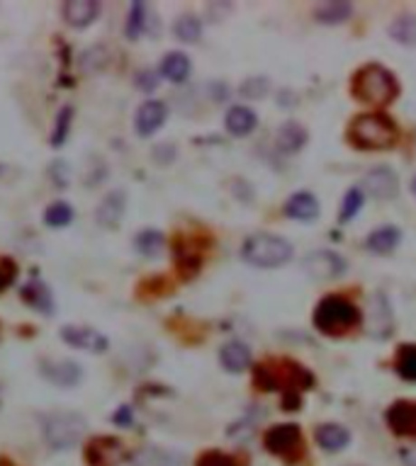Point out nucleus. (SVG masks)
Instances as JSON below:
<instances>
[{"instance_id": "f257e3e1", "label": "nucleus", "mask_w": 416, "mask_h": 466, "mask_svg": "<svg viewBox=\"0 0 416 466\" xmlns=\"http://www.w3.org/2000/svg\"><path fill=\"white\" fill-rule=\"evenodd\" d=\"M397 90L400 88H397L392 73L383 66H375V63L358 70V76H355L354 93L370 105H387L390 100H394Z\"/></svg>"}, {"instance_id": "f03ea898", "label": "nucleus", "mask_w": 416, "mask_h": 466, "mask_svg": "<svg viewBox=\"0 0 416 466\" xmlns=\"http://www.w3.org/2000/svg\"><path fill=\"white\" fill-rule=\"evenodd\" d=\"M241 256H244L246 263L256 265V267H280V265L290 263L292 246L285 238L259 233L244 243Z\"/></svg>"}, {"instance_id": "7ed1b4c3", "label": "nucleus", "mask_w": 416, "mask_h": 466, "mask_svg": "<svg viewBox=\"0 0 416 466\" xmlns=\"http://www.w3.org/2000/svg\"><path fill=\"white\" fill-rule=\"evenodd\" d=\"M348 136L361 148H390L397 141V126L383 115H363L355 119Z\"/></svg>"}, {"instance_id": "20e7f679", "label": "nucleus", "mask_w": 416, "mask_h": 466, "mask_svg": "<svg viewBox=\"0 0 416 466\" xmlns=\"http://www.w3.org/2000/svg\"><path fill=\"white\" fill-rule=\"evenodd\" d=\"M358 319H361L358 309L341 296H326L315 311V326L329 335H338L341 331L354 328Z\"/></svg>"}, {"instance_id": "39448f33", "label": "nucleus", "mask_w": 416, "mask_h": 466, "mask_svg": "<svg viewBox=\"0 0 416 466\" xmlns=\"http://www.w3.org/2000/svg\"><path fill=\"white\" fill-rule=\"evenodd\" d=\"M44 435L56 450H71L86 435V420L76 413H52L44 418Z\"/></svg>"}, {"instance_id": "423d86ee", "label": "nucleus", "mask_w": 416, "mask_h": 466, "mask_svg": "<svg viewBox=\"0 0 416 466\" xmlns=\"http://www.w3.org/2000/svg\"><path fill=\"white\" fill-rule=\"evenodd\" d=\"M299 444H302V435L298 425H275L266 433V447L280 457L298 454Z\"/></svg>"}, {"instance_id": "0eeeda50", "label": "nucleus", "mask_w": 416, "mask_h": 466, "mask_svg": "<svg viewBox=\"0 0 416 466\" xmlns=\"http://www.w3.org/2000/svg\"><path fill=\"white\" fill-rule=\"evenodd\" d=\"M363 190L377 200H392L397 190H400V180L394 175L392 168H387V165H380V168H373V171L365 175L363 180Z\"/></svg>"}, {"instance_id": "6e6552de", "label": "nucleus", "mask_w": 416, "mask_h": 466, "mask_svg": "<svg viewBox=\"0 0 416 466\" xmlns=\"http://www.w3.org/2000/svg\"><path fill=\"white\" fill-rule=\"evenodd\" d=\"M305 270L317 280H334L345 270V260L331 250H317L305 260Z\"/></svg>"}, {"instance_id": "1a4fd4ad", "label": "nucleus", "mask_w": 416, "mask_h": 466, "mask_svg": "<svg viewBox=\"0 0 416 466\" xmlns=\"http://www.w3.org/2000/svg\"><path fill=\"white\" fill-rule=\"evenodd\" d=\"M61 338L71 348H79V350H86V352H105L108 350V338L93 328H86V326H63L61 331Z\"/></svg>"}, {"instance_id": "9d476101", "label": "nucleus", "mask_w": 416, "mask_h": 466, "mask_svg": "<svg viewBox=\"0 0 416 466\" xmlns=\"http://www.w3.org/2000/svg\"><path fill=\"white\" fill-rule=\"evenodd\" d=\"M392 309H390V303H387L385 296H373L368 306L370 335H375V338H387V335L392 333Z\"/></svg>"}, {"instance_id": "9b49d317", "label": "nucleus", "mask_w": 416, "mask_h": 466, "mask_svg": "<svg viewBox=\"0 0 416 466\" xmlns=\"http://www.w3.org/2000/svg\"><path fill=\"white\" fill-rule=\"evenodd\" d=\"M86 457L90 466H118L119 459L125 457V450H122V443H118V440L100 437V440H93L88 444Z\"/></svg>"}, {"instance_id": "f8f14e48", "label": "nucleus", "mask_w": 416, "mask_h": 466, "mask_svg": "<svg viewBox=\"0 0 416 466\" xmlns=\"http://www.w3.org/2000/svg\"><path fill=\"white\" fill-rule=\"evenodd\" d=\"M165 116H168V109H165L164 102L149 100L144 102L142 107H139V112H137V122H134V126H137L139 136H151V134H156L158 129L165 125Z\"/></svg>"}, {"instance_id": "ddd939ff", "label": "nucleus", "mask_w": 416, "mask_h": 466, "mask_svg": "<svg viewBox=\"0 0 416 466\" xmlns=\"http://www.w3.org/2000/svg\"><path fill=\"white\" fill-rule=\"evenodd\" d=\"M42 374L56 387H76L80 381V367L69 359H44Z\"/></svg>"}, {"instance_id": "4468645a", "label": "nucleus", "mask_w": 416, "mask_h": 466, "mask_svg": "<svg viewBox=\"0 0 416 466\" xmlns=\"http://www.w3.org/2000/svg\"><path fill=\"white\" fill-rule=\"evenodd\" d=\"M387 423L397 435H416V404L414 401H397L387 411Z\"/></svg>"}, {"instance_id": "2eb2a0df", "label": "nucleus", "mask_w": 416, "mask_h": 466, "mask_svg": "<svg viewBox=\"0 0 416 466\" xmlns=\"http://www.w3.org/2000/svg\"><path fill=\"white\" fill-rule=\"evenodd\" d=\"M100 13V5L93 0H69L63 5V20L71 27H88Z\"/></svg>"}, {"instance_id": "dca6fc26", "label": "nucleus", "mask_w": 416, "mask_h": 466, "mask_svg": "<svg viewBox=\"0 0 416 466\" xmlns=\"http://www.w3.org/2000/svg\"><path fill=\"white\" fill-rule=\"evenodd\" d=\"M285 214L290 219H298V221H315L317 214H319V204L309 192H298L292 194L285 204Z\"/></svg>"}, {"instance_id": "f3484780", "label": "nucleus", "mask_w": 416, "mask_h": 466, "mask_svg": "<svg viewBox=\"0 0 416 466\" xmlns=\"http://www.w3.org/2000/svg\"><path fill=\"white\" fill-rule=\"evenodd\" d=\"M220 359L224 369L229 372H244L246 367L251 365V352L246 348L244 342H227L220 352Z\"/></svg>"}, {"instance_id": "a211bd4d", "label": "nucleus", "mask_w": 416, "mask_h": 466, "mask_svg": "<svg viewBox=\"0 0 416 466\" xmlns=\"http://www.w3.org/2000/svg\"><path fill=\"white\" fill-rule=\"evenodd\" d=\"M256 112L249 107H244V105H239V107H232L227 112V129L232 134H236V136H244V134L253 132L256 129Z\"/></svg>"}, {"instance_id": "6ab92c4d", "label": "nucleus", "mask_w": 416, "mask_h": 466, "mask_svg": "<svg viewBox=\"0 0 416 466\" xmlns=\"http://www.w3.org/2000/svg\"><path fill=\"white\" fill-rule=\"evenodd\" d=\"M317 443L322 444L324 450L338 452L351 443V435H348V430H345V427L329 423V425L317 427Z\"/></svg>"}, {"instance_id": "aec40b11", "label": "nucleus", "mask_w": 416, "mask_h": 466, "mask_svg": "<svg viewBox=\"0 0 416 466\" xmlns=\"http://www.w3.org/2000/svg\"><path fill=\"white\" fill-rule=\"evenodd\" d=\"M161 73L173 83H183L190 76V59L181 51H171V54H165L164 63H161Z\"/></svg>"}, {"instance_id": "412c9836", "label": "nucleus", "mask_w": 416, "mask_h": 466, "mask_svg": "<svg viewBox=\"0 0 416 466\" xmlns=\"http://www.w3.org/2000/svg\"><path fill=\"white\" fill-rule=\"evenodd\" d=\"M122 210H125V194L122 192H110L105 200H102V204L98 207V221L105 226H115L119 221V217H122Z\"/></svg>"}, {"instance_id": "4be33fe9", "label": "nucleus", "mask_w": 416, "mask_h": 466, "mask_svg": "<svg viewBox=\"0 0 416 466\" xmlns=\"http://www.w3.org/2000/svg\"><path fill=\"white\" fill-rule=\"evenodd\" d=\"M400 236L402 233L394 228V226H383V228H377V231L370 233L368 238V248L373 253H392L397 248V243H400Z\"/></svg>"}, {"instance_id": "5701e85b", "label": "nucleus", "mask_w": 416, "mask_h": 466, "mask_svg": "<svg viewBox=\"0 0 416 466\" xmlns=\"http://www.w3.org/2000/svg\"><path fill=\"white\" fill-rule=\"evenodd\" d=\"M390 34L394 42H400L404 47H416V15L407 13V15L397 17L390 24Z\"/></svg>"}, {"instance_id": "b1692460", "label": "nucleus", "mask_w": 416, "mask_h": 466, "mask_svg": "<svg viewBox=\"0 0 416 466\" xmlns=\"http://www.w3.org/2000/svg\"><path fill=\"white\" fill-rule=\"evenodd\" d=\"M275 139H278V148H283V151H298V148L305 146L307 132L299 125H295V122H288V125L278 129Z\"/></svg>"}, {"instance_id": "393cba45", "label": "nucleus", "mask_w": 416, "mask_h": 466, "mask_svg": "<svg viewBox=\"0 0 416 466\" xmlns=\"http://www.w3.org/2000/svg\"><path fill=\"white\" fill-rule=\"evenodd\" d=\"M315 15L324 24H338L351 15V5L348 3H326L322 8H317Z\"/></svg>"}, {"instance_id": "a878e982", "label": "nucleus", "mask_w": 416, "mask_h": 466, "mask_svg": "<svg viewBox=\"0 0 416 466\" xmlns=\"http://www.w3.org/2000/svg\"><path fill=\"white\" fill-rule=\"evenodd\" d=\"M173 32H175V37L183 39V42H197V39H200V32H203V24H200V20H197L195 15H183L181 20L175 23Z\"/></svg>"}, {"instance_id": "bb28decb", "label": "nucleus", "mask_w": 416, "mask_h": 466, "mask_svg": "<svg viewBox=\"0 0 416 466\" xmlns=\"http://www.w3.org/2000/svg\"><path fill=\"white\" fill-rule=\"evenodd\" d=\"M397 369L404 379L416 381V345H404L397 355Z\"/></svg>"}, {"instance_id": "cd10ccee", "label": "nucleus", "mask_w": 416, "mask_h": 466, "mask_svg": "<svg viewBox=\"0 0 416 466\" xmlns=\"http://www.w3.org/2000/svg\"><path fill=\"white\" fill-rule=\"evenodd\" d=\"M71 219L73 210L66 202H54L52 207H47V211H44V221H47L49 226H66L71 224Z\"/></svg>"}, {"instance_id": "c85d7f7f", "label": "nucleus", "mask_w": 416, "mask_h": 466, "mask_svg": "<svg viewBox=\"0 0 416 466\" xmlns=\"http://www.w3.org/2000/svg\"><path fill=\"white\" fill-rule=\"evenodd\" d=\"M363 207V190L361 187H354L348 190L344 197V204H341V221H351L355 217V211Z\"/></svg>"}, {"instance_id": "c756f323", "label": "nucleus", "mask_w": 416, "mask_h": 466, "mask_svg": "<svg viewBox=\"0 0 416 466\" xmlns=\"http://www.w3.org/2000/svg\"><path fill=\"white\" fill-rule=\"evenodd\" d=\"M164 246V236L156 231H144L139 238H137V248L147 253V256H156V250Z\"/></svg>"}, {"instance_id": "7c9ffc66", "label": "nucleus", "mask_w": 416, "mask_h": 466, "mask_svg": "<svg viewBox=\"0 0 416 466\" xmlns=\"http://www.w3.org/2000/svg\"><path fill=\"white\" fill-rule=\"evenodd\" d=\"M71 115L73 109L71 107H63L61 115H59V122H56V129H54V136H52V144L59 146L66 141V132H69V126H71Z\"/></svg>"}, {"instance_id": "2f4dec72", "label": "nucleus", "mask_w": 416, "mask_h": 466, "mask_svg": "<svg viewBox=\"0 0 416 466\" xmlns=\"http://www.w3.org/2000/svg\"><path fill=\"white\" fill-rule=\"evenodd\" d=\"M144 3H134L132 5V13H129V24H127V37L129 39H137L139 37V32L144 27Z\"/></svg>"}, {"instance_id": "473e14b6", "label": "nucleus", "mask_w": 416, "mask_h": 466, "mask_svg": "<svg viewBox=\"0 0 416 466\" xmlns=\"http://www.w3.org/2000/svg\"><path fill=\"white\" fill-rule=\"evenodd\" d=\"M197 466H236V459L224 454V452H204L197 459Z\"/></svg>"}, {"instance_id": "72a5a7b5", "label": "nucleus", "mask_w": 416, "mask_h": 466, "mask_svg": "<svg viewBox=\"0 0 416 466\" xmlns=\"http://www.w3.org/2000/svg\"><path fill=\"white\" fill-rule=\"evenodd\" d=\"M17 275V265L10 257H0V292L13 284Z\"/></svg>"}, {"instance_id": "f704fd0d", "label": "nucleus", "mask_w": 416, "mask_h": 466, "mask_svg": "<svg viewBox=\"0 0 416 466\" xmlns=\"http://www.w3.org/2000/svg\"><path fill=\"white\" fill-rule=\"evenodd\" d=\"M134 466H165V457L156 450H142L134 457Z\"/></svg>"}, {"instance_id": "c9c22d12", "label": "nucleus", "mask_w": 416, "mask_h": 466, "mask_svg": "<svg viewBox=\"0 0 416 466\" xmlns=\"http://www.w3.org/2000/svg\"><path fill=\"white\" fill-rule=\"evenodd\" d=\"M139 86L144 88V90H151V88H156L158 86V76L156 73H142V76H139Z\"/></svg>"}, {"instance_id": "e433bc0d", "label": "nucleus", "mask_w": 416, "mask_h": 466, "mask_svg": "<svg viewBox=\"0 0 416 466\" xmlns=\"http://www.w3.org/2000/svg\"><path fill=\"white\" fill-rule=\"evenodd\" d=\"M402 459H404V464L407 466H416V447H407V450H402Z\"/></svg>"}, {"instance_id": "4c0bfd02", "label": "nucleus", "mask_w": 416, "mask_h": 466, "mask_svg": "<svg viewBox=\"0 0 416 466\" xmlns=\"http://www.w3.org/2000/svg\"><path fill=\"white\" fill-rule=\"evenodd\" d=\"M129 420V408H122L119 415H115V423H127Z\"/></svg>"}, {"instance_id": "58836bf2", "label": "nucleus", "mask_w": 416, "mask_h": 466, "mask_svg": "<svg viewBox=\"0 0 416 466\" xmlns=\"http://www.w3.org/2000/svg\"><path fill=\"white\" fill-rule=\"evenodd\" d=\"M411 190H414V194H416V175H414V180H411Z\"/></svg>"}]
</instances>
